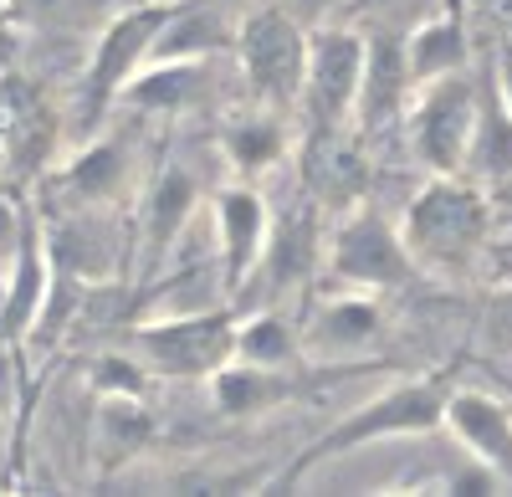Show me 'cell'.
I'll return each instance as SVG.
<instances>
[{
	"label": "cell",
	"instance_id": "obj_1",
	"mask_svg": "<svg viewBox=\"0 0 512 497\" xmlns=\"http://www.w3.org/2000/svg\"><path fill=\"white\" fill-rule=\"evenodd\" d=\"M456 390V375L441 369V375H415V380H395L379 395H369L364 405H354L344 421H333L308 451H297L287 462V472L277 477V487L303 482L308 472L349 457L359 446H379V441H400V436H431L446 426V400Z\"/></svg>",
	"mask_w": 512,
	"mask_h": 497
},
{
	"label": "cell",
	"instance_id": "obj_2",
	"mask_svg": "<svg viewBox=\"0 0 512 497\" xmlns=\"http://www.w3.org/2000/svg\"><path fill=\"white\" fill-rule=\"evenodd\" d=\"M400 231L420 272L461 277L482 257V246L492 236L487 185H477L472 175H431L410 195Z\"/></svg>",
	"mask_w": 512,
	"mask_h": 497
},
{
	"label": "cell",
	"instance_id": "obj_3",
	"mask_svg": "<svg viewBox=\"0 0 512 497\" xmlns=\"http://www.w3.org/2000/svg\"><path fill=\"white\" fill-rule=\"evenodd\" d=\"M236 313L231 308H164L159 318L134 323V349L154 380H185L205 385L216 369L236 359Z\"/></svg>",
	"mask_w": 512,
	"mask_h": 497
},
{
	"label": "cell",
	"instance_id": "obj_4",
	"mask_svg": "<svg viewBox=\"0 0 512 497\" xmlns=\"http://www.w3.org/2000/svg\"><path fill=\"white\" fill-rule=\"evenodd\" d=\"M308 47H313V31L297 21L282 0L241 16L236 21V67L246 77L251 103L277 108V113H292L303 103Z\"/></svg>",
	"mask_w": 512,
	"mask_h": 497
},
{
	"label": "cell",
	"instance_id": "obj_5",
	"mask_svg": "<svg viewBox=\"0 0 512 497\" xmlns=\"http://www.w3.org/2000/svg\"><path fill=\"white\" fill-rule=\"evenodd\" d=\"M477 108H482V72L477 67L415 88V98L405 108V144L425 175H461L466 170L472 134H477Z\"/></svg>",
	"mask_w": 512,
	"mask_h": 497
},
{
	"label": "cell",
	"instance_id": "obj_6",
	"mask_svg": "<svg viewBox=\"0 0 512 497\" xmlns=\"http://www.w3.org/2000/svg\"><path fill=\"white\" fill-rule=\"evenodd\" d=\"M175 16V0H144V6H128L118 11L103 31H98V47L88 57V72H82V88H77V113L82 123H103L123 88L134 82L159 47V31Z\"/></svg>",
	"mask_w": 512,
	"mask_h": 497
},
{
	"label": "cell",
	"instance_id": "obj_7",
	"mask_svg": "<svg viewBox=\"0 0 512 497\" xmlns=\"http://www.w3.org/2000/svg\"><path fill=\"white\" fill-rule=\"evenodd\" d=\"M323 272L338 287H359V293H390L405 287L420 267L405 246V231L384 221L374 205H349V216L333 226L323 241Z\"/></svg>",
	"mask_w": 512,
	"mask_h": 497
},
{
	"label": "cell",
	"instance_id": "obj_8",
	"mask_svg": "<svg viewBox=\"0 0 512 497\" xmlns=\"http://www.w3.org/2000/svg\"><path fill=\"white\" fill-rule=\"evenodd\" d=\"M364 62H369V36L344 31V26H318L308 47V82H303V108L313 134H338L349 129L359 113V88H364Z\"/></svg>",
	"mask_w": 512,
	"mask_h": 497
},
{
	"label": "cell",
	"instance_id": "obj_9",
	"mask_svg": "<svg viewBox=\"0 0 512 497\" xmlns=\"http://www.w3.org/2000/svg\"><path fill=\"white\" fill-rule=\"evenodd\" d=\"M210 226H216V272L226 298H236L241 287L256 282L272 246V205L251 180H231L210 195Z\"/></svg>",
	"mask_w": 512,
	"mask_h": 497
},
{
	"label": "cell",
	"instance_id": "obj_10",
	"mask_svg": "<svg viewBox=\"0 0 512 497\" xmlns=\"http://www.w3.org/2000/svg\"><path fill=\"white\" fill-rule=\"evenodd\" d=\"M384 334V308L379 293H359V287H333L318 293L303 313V359H359L364 349H374Z\"/></svg>",
	"mask_w": 512,
	"mask_h": 497
},
{
	"label": "cell",
	"instance_id": "obj_11",
	"mask_svg": "<svg viewBox=\"0 0 512 497\" xmlns=\"http://www.w3.org/2000/svg\"><path fill=\"white\" fill-rule=\"evenodd\" d=\"M446 431L466 457L487 462L512 487V405L492 390L456 385L446 400Z\"/></svg>",
	"mask_w": 512,
	"mask_h": 497
},
{
	"label": "cell",
	"instance_id": "obj_12",
	"mask_svg": "<svg viewBox=\"0 0 512 497\" xmlns=\"http://www.w3.org/2000/svg\"><path fill=\"white\" fill-rule=\"evenodd\" d=\"M113 205H67L57 231H47V246H52V262L57 272L77 277V282H98L113 272V257H118V226H113Z\"/></svg>",
	"mask_w": 512,
	"mask_h": 497
},
{
	"label": "cell",
	"instance_id": "obj_13",
	"mask_svg": "<svg viewBox=\"0 0 512 497\" xmlns=\"http://www.w3.org/2000/svg\"><path fill=\"white\" fill-rule=\"evenodd\" d=\"M410 98H415V77H410L405 36H395V31L369 36V62H364V88H359L354 123H359L364 134H379L384 123L405 118Z\"/></svg>",
	"mask_w": 512,
	"mask_h": 497
},
{
	"label": "cell",
	"instance_id": "obj_14",
	"mask_svg": "<svg viewBox=\"0 0 512 497\" xmlns=\"http://www.w3.org/2000/svg\"><path fill=\"white\" fill-rule=\"evenodd\" d=\"M210 390V405L221 410L226 421H251V416H267V410H282L287 400L303 395V380L292 369H267V364H246V359H231L226 369L205 380Z\"/></svg>",
	"mask_w": 512,
	"mask_h": 497
},
{
	"label": "cell",
	"instance_id": "obj_15",
	"mask_svg": "<svg viewBox=\"0 0 512 497\" xmlns=\"http://www.w3.org/2000/svg\"><path fill=\"white\" fill-rule=\"evenodd\" d=\"M195 205H200V180L185 170V164H164L159 180H154L149 195H144V211H139L149 267H159V262L175 257L185 226L195 221Z\"/></svg>",
	"mask_w": 512,
	"mask_h": 497
},
{
	"label": "cell",
	"instance_id": "obj_16",
	"mask_svg": "<svg viewBox=\"0 0 512 497\" xmlns=\"http://www.w3.org/2000/svg\"><path fill=\"white\" fill-rule=\"evenodd\" d=\"M210 88V57H154L134 82L123 88L118 108H139L159 118H180L190 113Z\"/></svg>",
	"mask_w": 512,
	"mask_h": 497
},
{
	"label": "cell",
	"instance_id": "obj_17",
	"mask_svg": "<svg viewBox=\"0 0 512 497\" xmlns=\"http://www.w3.org/2000/svg\"><path fill=\"white\" fill-rule=\"evenodd\" d=\"M62 190L72 205H118L134 190V149L113 134L88 139L62 170ZM67 211V205H62Z\"/></svg>",
	"mask_w": 512,
	"mask_h": 497
},
{
	"label": "cell",
	"instance_id": "obj_18",
	"mask_svg": "<svg viewBox=\"0 0 512 497\" xmlns=\"http://www.w3.org/2000/svg\"><path fill=\"white\" fill-rule=\"evenodd\" d=\"M405 52H410V77H415V88H425V82H436V77H451V72H466V67H472V31H466V16H461L456 0H451L446 11L425 16V21L405 36Z\"/></svg>",
	"mask_w": 512,
	"mask_h": 497
},
{
	"label": "cell",
	"instance_id": "obj_19",
	"mask_svg": "<svg viewBox=\"0 0 512 497\" xmlns=\"http://www.w3.org/2000/svg\"><path fill=\"white\" fill-rule=\"evenodd\" d=\"M282 118H287V113L256 103L251 113H236L226 129H221V154H226V164H231L241 180L267 175V170H277V164L287 159L292 134H287Z\"/></svg>",
	"mask_w": 512,
	"mask_h": 497
},
{
	"label": "cell",
	"instance_id": "obj_20",
	"mask_svg": "<svg viewBox=\"0 0 512 497\" xmlns=\"http://www.w3.org/2000/svg\"><path fill=\"white\" fill-rule=\"evenodd\" d=\"M477 185H507L512 180V103L502 93L497 72H482V108H477V134H472V154L466 170Z\"/></svg>",
	"mask_w": 512,
	"mask_h": 497
},
{
	"label": "cell",
	"instance_id": "obj_21",
	"mask_svg": "<svg viewBox=\"0 0 512 497\" xmlns=\"http://www.w3.org/2000/svg\"><path fill=\"white\" fill-rule=\"evenodd\" d=\"M159 436L154 410L144 405V395H98V451L103 467H123L139 451H149Z\"/></svg>",
	"mask_w": 512,
	"mask_h": 497
},
{
	"label": "cell",
	"instance_id": "obj_22",
	"mask_svg": "<svg viewBox=\"0 0 512 497\" xmlns=\"http://www.w3.org/2000/svg\"><path fill=\"white\" fill-rule=\"evenodd\" d=\"M318 257H323V246H318V216L313 211H297L287 221L272 226V246H267V262L256 277H267L277 287H297V282H308L318 272Z\"/></svg>",
	"mask_w": 512,
	"mask_h": 497
},
{
	"label": "cell",
	"instance_id": "obj_23",
	"mask_svg": "<svg viewBox=\"0 0 512 497\" xmlns=\"http://www.w3.org/2000/svg\"><path fill=\"white\" fill-rule=\"evenodd\" d=\"M236 359L267 364V369H292L303 359V328L282 318L277 308H256L236 323Z\"/></svg>",
	"mask_w": 512,
	"mask_h": 497
},
{
	"label": "cell",
	"instance_id": "obj_24",
	"mask_svg": "<svg viewBox=\"0 0 512 497\" xmlns=\"http://www.w3.org/2000/svg\"><path fill=\"white\" fill-rule=\"evenodd\" d=\"M149 369H144V359L128 349V354H103L98 364H93V390L98 395H144L149 390Z\"/></svg>",
	"mask_w": 512,
	"mask_h": 497
},
{
	"label": "cell",
	"instance_id": "obj_25",
	"mask_svg": "<svg viewBox=\"0 0 512 497\" xmlns=\"http://www.w3.org/2000/svg\"><path fill=\"white\" fill-rule=\"evenodd\" d=\"M482 344L487 354H512V287H497L482 303Z\"/></svg>",
	"mask_w": 512,
	"mask_h": 497
},
{
	"label": "cell",
	"instance_id": "obj_26",
	"mask_svg": "<svg viewBox=\"0 0 512 497\" xmlns=\"http://www.w3.org/2000/svg\"><path fill=\"white\" fill-rule=\"evenodd\" d=\"M26 216L31 211H21V205H11L6 195H0V267H11L16 246H21V231H26Z\"/></svg>",
	"mask_w": 512,
	"mask_h": 497
},
{
	"label": "cell",
	"instance_id": "obj_27",
	"mask_svg": "<svg viewBox=\"0 0 512 497\" xmlns=\"http://www.w3.org/2000/svg\"><path fill=\"white\" fill-rule=\"evenodd\" d=\"M282 6L303 21L308 31H318V26H333V16H338V6H344V0H282Z\"/></svg>",
	"mask_w": 512,
	"mask_h": 497
},
{
	"label": "cell",
	"instance_id": "obj_28",
	"mask_svg": "<svg viewBox=\"0 0 512 497\" xmlns=\"http://www.w3.org/2000/svg\"><path fill=\"white\" fill-rule=\"evenodd\" d=\"M492 72H497V82H502V93H507V103H512V47H507V52L497 57V67H492Z\"/></svg>",
	"mask_w": 512,
	"mask_h": 497
}]
</instances>
